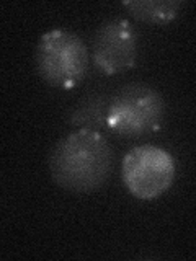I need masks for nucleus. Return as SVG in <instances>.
Listing matches in <instances>:
<instances>
[{"label": "nucleus", "mask_w": 196, "mask_h": 261, "mask_svg": "<svg viewBox=\"0 0 196 261\" xmlns=\"http://www.w3.org/2000/svg\"><path fill=\"white\" fill-rule=\"evenodd\" d=\"M113 150L96 130L79 129L56 142L49 153V171L57 186L74 193H92L113 173Z\"/></svg>", "instance_id": "f257e3e1"}, {"label": "nucleus", "mask_w": 196, "mask_h": 261, "mask_svg": "<svg viewBox=\"0 0 196 261\" xmlns=\"http://www.w3.org/2000/svg\"><path fill=\"white\" fill-rule=\"evenodd\" d=\"M137 51V31L133 24L122 18L106 20L93 36L92 62L105 75H116L134 67Z\"/></svg>", "instance_id": "39448f33"}, {"label": "nucleus", "mask_w": 196, "mask_h": 261, "mask_svg": "<svg viewBox=\"0 0 196 261\" xmlns=\"http://www.w3.org/2000/svg\"><path fill=\"white\" fill-rule=\"evenodd\" d=\"M175 173L174 157L155 145H137L121 162V178L126 190L142 201L155 199L168 191Z\"/></svg>", "instance_id": "20e7f679"}, {"label": "nucleus", "mask_w": 196, "mask_h": 261, "mask_svg": "<svg viewBox=\"0 0 196 261\" xmlns=\"http://www.w3.org/2000/svg\"><path fill=\"white\" fill-rule=\"evenodd\" d=\"M165 116V101L147 84L121 87L110 98L106 127L122 137H139L155 130Z\"/></svg>", "instance_id": "7ed1b4c3"}, {"label": "nucleus", "mask_w": 196, "mask_h": 261, "mask_svg": "<svg viewBox=\"0 0 196 261\" xmlns=\"http://www.w3.org/2000/svg\"><path fill=\"white\" fill-rule=\"evenodd\" d=\"M183 2L180 0H128L122 8L137 21L149 24H165L177 18Z\"/></svg>", "instance_id": "423d86ee"}, {"label": "nucleus", "mask_w": 196, "mask_h": 261, "mask_svg": "<svg viewBox=\"0 0 196 261\" xmlns=\"http://www.w3.org/2000/svg\"><path fill=\"white\" fill-rule=\"evenodd\" d=\"M111 96L93 95L82 101L76 111L72 113L70 122L80 129L96 130L100 127H106V114H108V105Z\"/></svg>", "instance_id": "0eeeda50"}, {"label": "nucleus", "mask_w": 196, "mask_h": 261, "mask_svg": "<svg viewBox=\"0 0 196 261\" xmlns=\"http://www.w3.org/2000/svg\"><path fill=\"white\" fill-rule=\"evenodd\" d=\"M35 65L47 85L70 90L85 79L90 67V53L84 39L76 33L51 30L38 41Z\"/></svg>", "instance_id": "f03ea898"}]
</instances>
